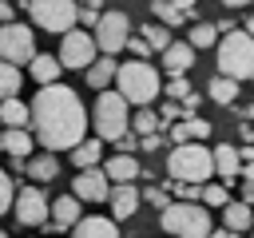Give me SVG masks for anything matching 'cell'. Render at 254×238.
I'll list each match as a JSON object with an SVG mask.
<instances>
[{"instance_id": "6da1fadb", "label": "cell", "mask_w": 254, "mask_h": 238, "mask_svg": "<svg viewBox=\"0 0 254 238\" xmlns=\"http://www.w3.org/2000/svg\"><path fill=\"white\" fill-rule=\"evenodd\" d=\"M28 123L36 131V143H44V151H71L87 131V107L79 103L71 87L40 83L28 107Z\"/></svg>"}, {"instance_id": "7a4b0ae2", "label": "cell", "mask_w": 254, "mask_h": 238, "mask_svg": "<svg viewBox=\"0 0 254 238\" xmlns=\"http://www.w3.org/2000/svg\"><path fill=\"white\" fill-rule=\"evenodd\" d=\"M159 226H163V234L206 238V234H210V214H206V206L179 198V202H167V206L159 210Z\"/></svg>"}, {"instance_id": "3957f363", "label": "cell", "mask_w": 254, "mask_h": 238, "mask_svg": "<svg viewBox=\"0 0 254 238\" xmlns=\"http://www.w3.org/2000/svg\"><path fill=\"white\" fill-rule=\"evenodd\" d=\"M111 83H119V95H123L127 103H139V107L159 95V71H155L147 60H127V63H119Z\"/></svg>"}, {"instance_id": "277c9868", "label": "cell", "mask_w": 254, "mask_h": 238, "mask_svg": "<svg viewBox=\"0 0 254 238\" xmlns=\"http://www.w3.org/2000/svg\"><path fill=\"white\" fill-rule=\"evenodd\" d=\"M214 60H218V71L230 75V79H246L254 75V36L250 32H222V44L214 48Z\"/></svg>"}, {"instance_id": "5b68a950", "label": "cell", "mask_w": 254, "mask_h": 238, "mask_svg": "<svg viewBox=\"0 0 254 238\" xmlns=\"http://www.w3.org/2000/svg\"><path fill=\"white\" fill-rule=\"evenodd\" d=\"M167 175L171 178H183V182H206L214 175L210 167V151L202 143H179L171 155H167Z\"/></svg>"}, {"instance_id": "8992f818", "label": "cell", "mask_w": 254, "mask_h": 238, "mask_svg": "<svg viewBox=\"0 0 254 238\" xmlns=\"http://www.w3.org/2000/svg\"><path fill=\"white\" fill-rule=\"evenodd\" d=\"M131 127V115H127V99L119 95V91H99V99H95V135L103 139V143H111V139H119L123 131Z\"/></svg>"}, {"instance_id": "52a82bcc", "label": "cell", "mask_w": 254, "mask_h": 238, "mask_svg": "<svg viewBox=\"0 0 254 238\" xmlns=\"http://www.w3.org/2000/svg\"><path fill=\"white\" fill-rule=\"evenodd\" d=\"M28 8H32V24L44 32H56V36L75 28V12H79L75 0H32Z\"/></svg>"}, {"instance_id": "ba28073f", "label": "cell", "mask_w": 254, "mask_h": 238, "mask_svg": "<svg viewBox=\"0 0 254 238\" xmlns=\"http://www.w3.org/2000/svg\"><path fill=\"white\" fill-rule=\"evenodd\" d=\"M36 56V40H32V28L28 24H16V20H8V24H0V60H8V63H28Z\"/></svg>"}, {"instance_id": "9c48e42d", "label": "cell", "mask_w": 254, "mask_h": 238, "mask_svg": "<svg viewBox=\"0 0 254 238\" xmlns=\"http://www.w3.org/2000/svg\"><path fill=\"white\" fill-rule=\"evenodd\" d=\"M127 36H131L127 12H103V16L95 20V48H99L103 56H115V52H123Z\"/></svg>"}, {"instance_id": "30bf717a", "label": "cell", "mask_w": 254, "mask_h": 238, "mask_svg": "<svg viewBox=\"0 0 254 238\" xmlns=\"http://www.w3.org/2000/svg\"><path fill=\"white\" fill-rule=\"evenodd\" d=\"M60 67H87L95 60V36L91 32H79V28H67L64 40H60Z\"/></svg>"}, {"instance_id": "8fae6325", "label": "cell", "mask_w": 254, "mask_h": 238, "mask_svg": "<svg viewBox=\"0 0 254 238\" xmlns=\"http://www.w3.org/2000/svg\"><path fill=\"white\" fill-rule=\"evenodd\" d=\"M12 210H16V222L20 226H44L48 222V194L40 186H20L12 194Z\"/></svg>"}, {"instance_id": "7c38bea8", "label": "cell", "mask_w": 254, "mask_h": 238, "mask_svg": "<svg viewBox=\"0 0 254 238\" xmlns=\"http://www.w3.org/2000/svg\"><path fill=\"white\" fill-rule=\"evenodd\" d=\"M107 190H111V182H107L103 167H79V175L71 178V194L79 202H107Z\"/></svg>"}, {"instance_id": "4fadbf2b", "label": "cell", "mask_w": 254, "mask_h": 238, "mask_svg": "<svg viewBox=\"0 0 254 238\" xmlns=\"http://www.w3.org/2000/svg\"><path fill=\"white\" fill-rule=\"evenodd\" d=\"M107 202H111V214H115V218H131V214L139 210L143 194H139V186H135V182H111Z\"/></svg>"}, {"instance_id": "5bb4252c", "label": "cell", "mask_w": 254, "mask_h": 238, "mask_svg": "<svg viewBox=\"0 0 254 238\" xmlns=\"http://www.w3.org/2000/svg\"><path fill=\"white\" fill-rule=\"evenodd\" d=\"M103 175H107V182H135V178L143 175V167H139V159H135V155L115 151V155L103 163Z\"/></svg>"}, {"instance_id": "9a60e30c", "label": "cell", "mask_w": 254, "mask_h": 238, "mask_svg": "<svg viewBox=\"0 0 254 238\" xmlns=\"http://www.w3.org/2000/svg\"><path fill=\"white\" fill-rule=\"evenodd\" d=\"M210 167H214V175L222 178V186H230V182L238 178V171H242V163H238V147L222 143L218 151H210Z\"/></svg>"}, {"instance_id": "2e32d148", "label": "cell", "mask_w": 254, "mask_h": 238, "mask_svg": "<svg viewBox=\"0 0 254 238\" xmlns=\"http://www.w3.org/2000/svg\"><path fill=\"white\" fill-rule=\"evenodd\" d=\"M71 230H75L71 238H119L115 222H111V218H99V214H91V218H83V214H79Z\"/></svg>"}, {"instance_id": "e0dca14e", "label": "cell", "mask_w": 254, "mask_h": 238, "mask_svg": "<svg viewBox=\"0 0 254 238\" xmlns=\"http://www.w3.org/2000/svg\"><path fill=\"white\" fill-rule=\"evenodd\" d=\"M0 147H4L12 159H28V155H32V131H28V127H4V131H0Z\"/></svg>"}, {"instance_id": "ac0fdd59", "label": "cell", "mask_w": 254, "mask_h": 238, "mask_svg": "<svg viewBox=\"0 0 254 238\" xmlns=\"http://www.w3.org/2000/svg\"><path fill=\"white\" fill-rule=\"evenodd\" d=\"M190 63H194V48L190 44H167L163 48V67H167V75H175V71H190Z\"/></svg>"}, {"instance_id": "d6986e66", "label": "cell", "mask_w": 254, "mask_h": 238, "mask_svg": "<svg viewBox=\"0 0 254 238\" xmlns=\"http://www.w3.org/2000/svg\"><path fill=\"white\" fill-rule=\"evenodd\" d=\"M28 175H32V182H52V178L60 175V159H56V151L28 155Z\"/></svg>"}, {"instance_id": "ffe728a7", "label": "cell", "mask_w": 254, "mask_h": 238, "mask_svg": "<svg viewBox=\"0 0 254 238\" xmlns=\"http://www.w3.org/2000/svg\"><path fill=\"white\" fill-rule=\"evenodd\" d=\"M48 214H52V222L64 230V226H75V218H79V198L75 194H60L56 202H48Z\"/></svg>"}, {"instance_id": "44dd1931", "label": "cell", "mask_w": 254, "mask_h": 238, "mask_svg": "<svg viewBox=\"0 0 254 238\" xmlns=\"http://www.w3.org/2000/svg\"><path fill=\"white\" fill-rule=\"evenodd\" d=\"M60 71H64V67H60V60H56V56H40V52H36V56L28 60V75H32L36 83H56V79H60Z\"/></svg>"}, {"instance_id": "7402d4cb", "label": "cell", "mask_w": 254, "mask_h": 238, "mask_svg": "<svg viewBox=\"0 0 254 238\" xmlns=\"http://www.w3.org/2000/svg\"><path fill=\"white\" fill-rule=\"evenodd\" d=\"M115 67H119V63H115L111 56H99V60H91V63L83 67V71H87V87L103 91V87H107V83L115 79Z\"/></svg>"}, {"instance_id": "603a6c76", "label": "cell", "mask_w": 254, "mask_h": 238, "mask_svg": "<svg viewBox=\"0 0 254 238\" xmlns=\"http://www.w3.org/2000/svg\"><path fill=\"white\" fill-rule=\"evenodd\" d=\"M71 163L75 167H99L103 163V139H79L71 147Z\"/></svg>"}, {"instance_id": "cb8c5ba5", "label": "cell", "mask_w": 254, "mask_h": 238, "mask_svg": "<svg viewBox=\"0 0 254 238\" xmlns=\"http://www.w3.org/2000/svg\"><path fill=\"white\" fill-rule=\"evenodd\" d=\"M222 222H226L230 230H238V234H242V230L254 222V206H250V202H242V198H238V202H226V206H222Z\"/></svg>"}, {"instance_id": "d4e9b609", "label": "cell", "mask_w": 254, "mask_h": 238, "mask_svg": "<svg viewBox=\"0 0 254 238\" xmlns=\"http://www.w3.org/2000/svg\"><path fill=\"white\" fill-rule=\"evenodd\" d=\"M0 123L4 127H28V103H20L16 95L0 99Z\"/></svg>"}, {"instance_id": "484cf974", "label": "cell", "mask_w": 254, "mask_h": 238, "mask_svg": "<svg viewBox=\"0 0 254 238\" xmlns=\"http://www.w3.org/2000/svg\"><path fill=\"white\" fill-rule=\"evenodd\" d=\"M210 99H214V103H234V99H238V79H230V75L218 71V75L210 79Z\"/></svg>"}, {"instance_id": "4316f807", "label": "cell", "mask_w": 254, "mask_h": 238, "mask_svg": "<svg viewBox=\"0 0 254 238\" xmlns=\"http://www.w3.org/2000/svg\"><path fill=\"white\" fill-rule=\"evenodd\" d=\"M20 83H24L20 67H16V63H8V60H0V99L16 95V91H20Z\"/></svg>"}, {"instance_id": "83f0119b", "label": "cell", "mask_w": 254, "mask_h": 238, "mask_svg": "<svg viewBox=\"0 0 254 238\" xmlns=\"http://www.w3.org/2000/svg\"><path fill=\"white\" fill-rule=\"evenodd\" d=\"M151 16H159V24H167V28H179L187 20V12H179L171 0H151Z\"/></svg>"}, {"instance_id": "f1b7e54d", "label": "cell", "mask_w": 254, "mask_h": 238, "mask_svg": "<svg viewBox=\"0 0 254 238\" xmlns=\"http://www.w3.org/2000/svg\"><path fill=\"white\" fill-rule=\"evenodd\" d=\"M143 40H147L151 52H163V48L171 44V28H167V24H147V28H143Z\"/></svg>"}, {"instance_id": "f546056e", "label": "cell", "mask_w": 254, "mask_h": 238, "mask_svg": "<svg viewBox=\"0 0 254 238\" xmlns=\"http://www.w3.org/2000/svg\"><path fill=\"white\" fill-rule=\"evenodd\" d=\"M187 44H190V48H214V44H218V28H214V24H194Z\"/></svg>"}, {"instance_id": "4dcf8cb0", "label": "cell", "mask_w": 254, "mask_h": 238, "mask_svg": "<svg viewBox=\"0 0 254 238\" xmlns=\"http://www.w3.org/2000/svg\"><path fill=\"white\" fill-rule=\"evenodd\" d=\"M159 127H163V123H159L155 111H147V103H143V111L131 115V131H135V135H147V131H159Z\"/></svg>"}, {"instance_id": "1f68e13d", "label": "cell", "mask_w": 254, "mask_h": 238, "mask_svg": "<svg viewBox=\"0 0 254 238\" xmlns=\"http://www.w3.org/2000/svg\"><path fill=\"white\" fill-rule=\"evenodd\" d=\"M198 202H202V206H226V202H230V194H226V186H222V182H202Z\"/></svg>"}, {"instance_id": "d6a6232c", "label": "cell", "mask_w": 254, "mask_h": 238, "mask_svg": "<svg viewBox=\"0 0 254 238\" xmlns=\"http://www.w3.org/2000/svg\"><path fill=\"white\" fill-rule=\"evenodd\" d=\"M12 194H16L12 175H8V171H0V214H4V210H12Z\"/></svg>"}, {"instance_id": "836d02e7", "label": "cell", "mask_w": 254, "mask_h": 238, "mask_svg": "<svg viewBox=\"0 0 254 238\" xmlns=\"http://www.w3.org/2000/svg\"><path fill=\"white\" fill-rule=\"evenodd\" d=\"M183 75H187V71H175V75L167 79V95H171V99H183V95L190 91V83H187Z\"/></svg>"}, {"instance_id": "e575fe53", "label": "cell", "mask_w": 254, "mask_h": 238, "mask_svg": "<svg viewBox=\"0 0 254 238\" xmlns=\"http://www.w3.org/2000/svg\"><path fill=\"white\" fill-rule=\"evenodd\" d=\"M127 52H131V60H147L151 56V48H147V40L143 36H127V44H123Z\"/></svg>"}, {"instance_id": "d590c367", "label": "cell", "mask_w": 254, "mask_h": 238, "mask_svg": "<svg viewBox=\"0 0 254 238\" xmlns=\"http://www.w3.org/2000/svg\"><path fill=\"white\" fill-rule=\"evenodd\" d=\"M206 135H210V123H206V119L187 115V139H206Z\"/></svg>"}, {"instance_id": "8d00e7d4", "label": "cell", "mask_w": 254, "mask_h": 238, "mask_svg": "<svg viewBox=\"0 0 254 238\" xmlns=\"http://www.w3.org/2000/svg\"><path fill=\"white\" fill-rule=\"evenodd\" d=\"M111 143H115V147H119V151H127V155H135V151H139V135H135V131H131V127H127V131H123V135H119V139H111Z\"/></svg>"}, {"instance_id": "74e56055", "label": "cell", "mask_w": 254, "mask_h": 238, "mask_svg": "<svg viewBox=\"0 0 254 238\" xmlns=\"http://www.w3.org/2000/svg\"><path fill=\"white\" fill-rule=\"evenodd\" d=\"M183 115V107H179V99H167L163 107H159V123H175Z\"/></svg>"}, {"instance_id": "f35d334b", "label": "cell", "mask_w": 254, "mask_h": 238, "mask_svg": "<svg viewBox=\"0 0 254 238\" xmlns=\"http://www.w3.org/2000/svg\"><path fill=\"white\" fill-rule=\"evenodd\" d=\"M139 194H143V198H147L151 206H159V210H163V206L171 202V198H167V190H159V186H147V190H139Z\"/></svg>"}, {"instance_id": "ab89813d", "label": "cell", "mask_w": 254, "mask_h": 238, "mask_svg": "<svg viewBox=\"0 0 254 238\" xmlns=\"http://www.w3.org/2000/svg\"><path fill=\"white\" fill-rule=\"evenodd\" d=\"M238 163H242V171H238V175H246V178H250V175H254V143L238 151Z\"/></svg>"}, {"instance_id": "60d3db41", "label": "cell", "mask_w": 254, "mask_h": 238, "mask_svg": "<svg viewBox=\"0 0 254 238\" xmlns=\"http://www.w3.org/2000/svg\"><path fill=\"white\" fill-rule=\"evenodd\" d=\"M171 139H175V143H187V123H175V127H171Z\"/></svg>"}, {"instance_id": "b9f144b4", "label": "cell", "mask_w": 254, "mask_h": 238, "mask_svg": "<svg viewBox=\"0 0 254 238\" xmlns=\"http://www.w3.org/2000/svg\"><path fill=\"white\" fill-rule=\"evenodd\" d=\"M242 202H254V175H250L246 186H242Z\"/></svg>"}, {"instance_id": "7bdbcfd3", "label": "cell", "mask_w": 254, "mask_h": 238, "mask_svg": "<svg viewBox=\"0 0 254 238\" xmlns=\"http://www.w3.org/2000/svg\"><path fill=\"white\" fill-rule=\"evenodd\" d=\"M8 20H12V4H4V0H0V24H8Z\"/></svg>"}, {"instance_id": "ee69618b", "label": "cell", "mask_w": 254, "mask_h": 238, "mask_svg": "<svg viewBox=\"0 0 254 238\" xmlns=\"http://www.w3.org/2000/svg\"><path fill=\"white\" fill-rule=\"evenodd\" d=\"M206 238H238V230H230V226H226V230H214V234H206Z\"/></svg>"}, {"instance_id": "f6af8a7d", "label": "cell", "mask_w": 254, "mask_h": 238, "mask_svg": "<svg viewBox=\"0 0 254 238\" xmlns=\"http://www.w3.org/2000/svg\"><path fill=\"white\" fill-rule=\"evenodd\" d=\"M171 4H175V8H179V12H190V8H194V4H198V0H171Z\"/></svg>"}, {"instance_id": "bcb514c9", "label": "cell", "mask_w": 254, "mask_h": 238, "mask_svg": "<svg viewBox=\"0 0 254 238\" xmlns=\"http://www.w3.org/2000/svg\"><path fill=\"white\" fill-rule=\"evenodd\" d=\"M222 4H226V8H246L250 0H222Z\"/></svg>"}, {"instance_id": "7dc6e473", "label": "cell", "mask_w": 254, "mask_h": 238, "mask_svg": "<svg viewBox=\"0 0 254 238\" xmlns=\"http://www.w3.org/2000/svg\"><path fill=\"white\" fill-rule=\"evenodd\" d=\"M246 32H250V36H254V16H246Z\"/></svg>"}, {"instance_id": "c3c4849f", "label": "cell", "mask_w": 254, "mask_h": 238, "mask_svg": "<svg viewBox=\"0 0 254 238\" xmlns=\"http://www.w3.org/2000/svg\"><path fill=\"white\" fill-rule=\"evenodd\" d=\"M246 115H250V119H254V103H250V107H246Z\"/></svg>"}, {"instance_id": "681fc988", "label": "cell", "mask_w": 254, "mask_h": 238, "mask_svg": "<svg viewBox=\"0 0 254 238\" xmlns=\"http://www.w3.org/2000/svg\"><path fill=\"white\" fill-rule=\"evenodd\" d=\"M20 4H24V8H28V4H32V0H20Z\"/></svg>"}, {"instance_id": "f907efd6", "label": "cell", "mask_w": 254, "mask_h": 238, "mask_svg": "<svg viewBox=\"0 0 254 238\" xmlns=\"http://www.w3.org/2000/svg\"><path fill=\"white\" fill-rule=\"evenodd\" d=\"M167 238H179V234H167Z\"/></svg>"}, {"instance_id": "816d5d0a", "label": "cell", "mask_w": 254, "mask_h": 238, "mask_svg": "<svg viewBox=\"0 0 254 238\" xmlns=\"http://www.w3.org/2000/svg\"><path fill=\"white\" fill-rule=\"evenodd\" d=\"M0 238H8V234H4V230H0Z\"/></svg>"}, {"instance_id": "f5cc1de1", "label": "cell", "mask_w": 254, "mask_h": 238, "mask_svg": "<svg viewBox=\"0 0 254 238\" xmlns=\"http://www.w3.org/2000/svg\"><path fill=\"white\" fill-rule=\"evenodd\" d=\"M250 206H254V202H250Z\"/></svg>"}, {"instance_id": "db71d44e", "label": "cell", "mask_w": 254, "mask_h": 238, "mask_svg": "<svg viewBox=\"0 0 254 238\" xmlns=\"http://www.w3.org/2000/svg\"><path fill=\"white\" fill-rule=\"evenodd\" d=\"M0 151H4V147H0Z\"/></svg>"}]
</instances>
